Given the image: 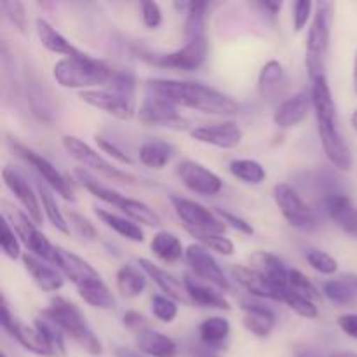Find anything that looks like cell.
Instances as JSON below:
<instances>
[{
	"mask_svg": "<svg viewBox=\"0 0 357 357\" xmlns=\"http://www.w3.org/2000/svg\"><path fill=\"white\" fill-rule=\"evenodd\" d=\"M178 176L188 190L199 195L209 197V195L220 194L223 188L222 178L195 160H181L178 164Z\"/></svg>",
	"mask_w": 357,
	"mask_h": 357,
	"instance_id": "9a60e30c",
	"label": "cell"
},
{
	"mask_svg": "<svg viewBox=\"0 0 357 357\" xmlns=\"http://www.w3.org/2000/svg\"><path fill=\"white\" fill-rule=\"evenodd\" d=\"M35 26H37V35H38V40L40 44L44 45L47 51L54 52V54H63L65 58H75V56H82L86 52L79 51L73 44H70L51 23H47L45 20L38 17L35 21Z\"/></svg>",
	"mask_w": 357,
	"mask_h": 357,
	"instance_id": "f1b7e54d",
	"label": "cell"
},
{
	"mask_svg": "<svg viewBox=\"0 0 357 357\" xmlns=\"http://www.w3.org/2000/svg\"><path fill=\"white\" fill-rule=\"evenodd\" d=\"M232 176L248 185H260L267 178V171L258 160L253 159H236L229 166Z\"/></svg>",
	"mask_w": 357,
	"mask_h": 357,
	"instance_id": "74e56055",
	"label": "cell"
},
{
	"mask_svg": "<svg viewBox=\"0 0 357 357\" xmlns=\"http://www.w3.org/2000/svg\"><path fill=\"white\" fill-rule=\"evenodd\" d=\"M35 326L42 331V335L45 337L47 344L51 345L54 357H65L66 356V347H65V333L58 328V324L52 323L51 319L44 316H38L35 319Z\"/></svg>",
	"mask_w": 357,
	"mask_h": 357,
	"instance_id": "60d3db41",
	"label": "cell"
},
{
	"mask_svg": "<svg viewBox=\"0 0 357 357\" xmlns=\"http://www.w3.org/2000/svg\"><path fill=\"white\" fill-rule=\"evenodd\" d=\"M77 291L79 296L87 303V305L94 307V309H114L115 307V298L114 293L110 291L107 284L103 282V279L94 278L91 281L82 282L80 286H77Z\"/></svg>",
	"mask_w": 357,
	"mask_h": 357,
	"instance_id": "1f68e13d",
	"label": "cell"
},
{
	"mask_svg": "<svg viewBox=\"0 0 357 357\" xmlns=\"http://www.w3.org/2000/svg\"><path fill=\"white\" fill-rule=\"evenodd\" d=\"M328 357H357V352L354 351H335Z\"/></svg>",
	"mask_w": 357,
	"mask_h": 357,
	"instance_id": "6125c7cd",
	"label": "cell"
},
{
	"mask_svg": "<svg viewBox=\"0 0 357 357\" xmlns=\"http://www.w3.org/2000/svg\"><path fill=\"white\" fill-rule=\"evenodd\" d=\"M284 80V68L278 59H271L264 65L258 75V93L264 100L272 101L281 91V84Z\"/></svg>",
	"mask_w": 357,
	"mask_h": 357,
	"instance_id": "e575fe53",
	"label": "cell"
},
{
	"mask_svg": "<svg viewBox=\"0 0 357 357\" xmlns=\"http://www.w3.org/2000/svg\"><path fill=\"white\" fill-rule=\"evenodd\" d=\"M258 6H260L261 9L268 10V13H271V16H275V14H279V10H281L282 3L281 2H260Z\"/></svg>",
	"mask_w": 357,
	"mask_h": 357,
	"instance_id": "680465c9",
	"label": "cell"
},
{
	"mask_svg": "<svg viewBox=\"0 0 357 357\" xmlns=\"http://www.w3.org/2000/svg\"><path fill=\"white\" fill-rule=\"evenodd\" d=\"M190 354H192V357H220V352L216 351V349L208 347V345H204L202 342H201V345H195V347H192Z\"/></svg>",
	"mask_w": 357,
	"mask_h": 357,
	"instance_id": "6f0895ef",
	"label": "cell"
},
{
	"mask_svg": "<svg viewBox=\"0 0 357 357\" xmlns=\"http://www.w3.org/2000/svg\"><path fill=\"white\" fill-rule=\"evenodd\" d=\"M344 279H345V281L351 282L352 288H354L356 291H357V275H354V274H349V275H344Z\"/></svg>",
	"mask_w": 357,
	"mask_h": 357,
	"instance_id": "e7e4bbea",
	"label": "cell"
},
{
	"mask_svg": "<svg viewBox=\"0 0 357 357\" xmlns=\"http://www.w3.org/2000/svg\"><path fill=\"white\" fill-rule=\"evenodd\" d=\"M0 246H2L3 255L10 260H17L21 255V244H20V237L17 234L14 232V229L10 227V223L7 222L6 218L2 220V232H0Z\"/></svg>",
	"mask_w": 357,
	"mask_h": 357,
	"instance_id": "bcb514c9",
	"label": "cell"
},
{
	"mask_svg": "<svg viewBox=\"0 0 357 357\" xmlns=\"http://www.w3.org/2000/svg\"><path fill=\"white\" fill-rule=\"evenodd\" d=\"M68 223L80 237L87 241H96L98 239V230L94 229L93 223L77 211H68Z\"/></svg>",
	"mask_w": 357,
	"mask_h": 357,
	"instance_id": "681fc988",
	"label": "cell"
},
{
	"mask_svg": "<svg viewBox=\"0 0 357 357\" xmlns=\"http://www.w3.org/2000/svg\"><path fill=\"white\" fill-rule=\"evenodd\" d=\"M150 250L166 265L176 264L185 257L183 244L171 232H157L150 243Z\"/></svg>",
	"mask_w": 357,
	"mask_h": 357,
	"instance_id": "836d02e7",
	"label": "cell"
},
{
	"mask_svg": "<svg viewBox=\"0 0 357 357\" xmlns=\"http://www.w3.org/2000/svg\"><path fill=\"white\" fill-rule=\"evenodd\" d=\"M171 204H173L174 211H176L178 218L181 220L187 232L225 234V222L206 206L199 204L192 199L180 197V195H173Z\"/></svg>",
	"mask_w": 357,
	"mask_h": 357,
	"instance_id": "30bf717a",
	"label": "cell"
},
{
	"mask_svg": "<svg viewBox=\"0 0 357 357\" xmlns=\"http://www.w3.org/2000/svg\"><path fill=\"white\" fill-rule=\"evenodd\" d=\"M122 323H124V326L128 328V330L136 331V333L146 330V319L142 316V314L135 312V310L126 312L124 317H122Z\"/></svg>",
	"mask_w": 357,
	"mask_h": 357,
	"instance_id": "11a10c76",
	"label": "cell"
},
{
	"mask_svg": "<svg viewBox=\"0 0 357 357\" xmlns=\"http://www.w3.org/2000/svg\"><path fill=\"white\" fill-rule=\"evenodd\" d=\"M79 98L84 103L89 105V107L107 112L108 115L119 119V121H129L136 114L135 100H129V98L122 96L121 93L114 91L112 87L80 91Z\"/></svg>",
	"mask_w": 357,
	"mask_h": 357,
	"instance_id": "4fadbf2b",
	"label": "cell"
},
{
	"mask_svg": "<svg viewBox=\"0 0 357 357\" xmlns=\"http://www.w3.org/2000/svg\"><path fill=\"white\" fill-rule=\"evenodd\" d=\"M215 213L223 220V222H225V225H230L232 229H236L237 232L246 234V236H251V234L255 232L253 227H251V223H248L246 220L241 218V216H237V215H234V213L227 211V209L215 208Z\"/></svg>",
	"mask_w": 357,
	"mask_h": 357,
	"instance_id": "db71d44e",
	"label": "cell"
},
{
	"mask_svg": "<svg viewBox=\"0 0 357 357\" xmlns=\"http://www.w3.org/2000/svg\"><path fill=\"white\" fill-rule=\"evenodd\" d=\"M136 347L150 357H176L178 345L173 338L155 330H143L136 333Z\"/></svg>",
	"mask_w": 357,
	"mask_h": 357,
	"instance_id": "484cf974",
	"label": "cell"
},
{
	"mask_svg": "<svg viewBox=\"0 0 357 357\" xmlns=\"http://www.w3.org/2000/svg\"><path fill=\"white\" fill-rule=\"evenodd\" d=\"M288 288L293 289L298 295L305 296V298L312 300V302H319L321 300V291L312 284L307 275H303L302 272L296 271V268H289L288 275Z\"/></svg>",
	"mask_w": 357,
	"mask_h": 357,
	"instance_id": "ee69618b",
	"label": "cell"
},
{
	"mask_svg": "<svg viewBox=\"0 0 357 357\" xmlns=\"http://www.w3.org/2000/svg\"><path fill=\"white\" fill-rule=\"evenodd\" d=\"M2 180L3 183H6V187L13 192L14 197L20 201V204L23 206L26 215L30 216L37 225L42 223V220H44V215H42L44 209H42L38 194L31 188V185L10 166H6L2 169Z\"/></svg>",
	"mask_w": 357,
	"mask_h": 357,
	"instance_id": "e0dca14e",
	"label": "cell"
},
{
	"mask_svg": "<svg viewBox=\"0 0 357 357\" xmlns=\"http://www.w3.org/2000/svg\"><path fill=\"white\" fill-rule=\"evenodd\" d=\"M115 284L124 298H136L146 288V274L135 265H122L115 275Z\"/></svg>",
	"mask_w": 357,
	"mask_h": 357,
	"instance_id": "d6a6232c",
	"label": "cell"
},
{
	"mask_svg": "<svg viewBox=\"0 0 357 357\" xmlns=\"http://www.w3.org/2000/svg\"><path fill=\"white\" fill-rule=\"evenodd\" d=\"M94 139H96V143H98V146H100V149H101V152L107 153L108 157L115 159V160H117V162L128 164V166H131V164H132L131 157H129L128 153H126L124 150L121 149V146L115 145V143L112 142V139L103 138V136H94Z\"/></svg>",
	"mask_w": 357,
	"mask_h": 357,
	"instance_id": "816d5d0a",
	"label": "cell"
},
{
	"mask_svg": "<svg viewBox=\"0 0 357 357\" xmlns=\"http://www.w3.org/2000/svg\"><path fill=\"white\" fill-rule=\"evenodd\" d=\"M176 153L174 145L162 139H150L139 146V162L150 169H162Z\"/></svg>",
	"mask_w": 357,
	"mask_h": 357,
	"instance_id": "4dcf8cb0",
	"label": "cell"
},
{
	"mask_svg": "<svg viewBox=\"0 0 357 357\" xmlns=\"http://www.w3.org/2000/svg\"><path fill=\"white\" fill-rule=\"evenodd\" d=\"M110 206H115L117 209H121L129 220H132L136 223H143L146 227H160V223H162V220H160L159 213L155 209H152L143 201L126 197V195L119 194V192L114 194Z\"/></svg>",
	"mask_w": 357,
	"mask_h": 357,
	"instance_id": "d4e9b609",
	"label": "cell"
},
{
	"mask_svg": "<svg viewBox=\"0 0 357 357\" xmlns=\"http://www.w3.org/2000/svg\"><path fill=\"white\" fill-rule=\"evenodd\" d=\"M208 37L206 33L192 35V37H185L183 47L176 49L171 52H139V58L145 59L146 63L153 66H160V68H174V70H185V72H194L204 65L206 58H208Z\"/></svg>",
	"mask_w": 357,
	"mask_h": 357,
	"instance_id": "5b68a950",
	"label": "cell"
},
{
	"mask_svg": "<svg viewBox=\"0 0 357 357\" xmlns=\"http://www.w3.org/2000/svg\"><path fill=\"white\" fill-rule=\"evenodd\" d=\"M274 201L286 222L293 229L310 232L319 225L314 209L302 199V195L289 183H278L274 187Z\"/></svg>",
	"mask_w": 357,
	"mask_h": 357,
	"instance_id": "52a82bcc",
	"label": "cell"
},
{
	"mask_svg": "<svg viewBox=\"0 0 357 357\" xmlns=\"http://www.w3.org/2000/svg\"><path fill=\"white\" fill-rule=\"evenodd\" d=\"M352 82H354V91L357 94V49L354 54V70H352Z\"/></svg>",
	"mask_w": 357,
	"mask_h": 357,
	"instance_id": "be15d7a7",
	"label": "cell"
},
{
	"mask_svg": "<svg viewBox=\"0 0 357 357\" xmlns=\"http://www.w3.org/2000/svg\"><path fill=\"white\" fill-rule=\"evenodd\" d=\"M142 20L149 30H155L162 23V10L157 2H143L142 3Z\"/></svg>",
	"mask_w": 357,
	"mask_h": 357,
	"instance_id": "f5cc1de1",
	"label": "cell"
},
{
	"mask_svg": "<svg viewBox=\"0 0 357 357\" xmlns=\"http://www.w3.org/2000/svg\"><path fill=\"white\" fill-rule=\"evenodd\" d=\"M232 275L248 293L258 296V298L282 302V296H284L286 288H288V286L282 288V286L274 284V282L265 279L261 274H258L257 271H253L251 267H244V265H236V267H232Z\"/></svg>",
	"mask_w": 357,
	"mask_h": 357,
	"instance_id": "ffe728a7",
	"label": "cell"
},
{
	"mask_svg": "<svg viewBox=\"0 0 357 357\" xmlns=\"http://www.w3.org/2000/svg\"><path fill=\"white\" fill-rule=\"evenodd\" d=\"M2 13L16 30H26V10H24L23 2H20V0H3Z\"/></svg>",
	"mask_w": 357,
	"mask_h": 357,
	"instance_id": "c3c4849f",
	"label": "cell"
},
{
	"mask_svg": "<svg viewBox=\"0 0 357 357\" xmlns=\"http://www.w3.org/2000/svg\"><path fill=\"white\" fill-rule=\"evenodd\" d=\"M351 124H352V129H354V131L357 132V110L352 112V115H351Z\"/></svg>",
	"mask_w": 357,
	"mask_h": 357,
	"instance_id": "03108f58",
	"label": "cell"
},
{
	"mask_svg": "<svg viewBox=\"0 0 357 357\" xmlns=\"http://www.w3.org/2000/svg\"><path fill=\"white\" fill-rule=\"evenodd\" d=\"M185 288H187L188 298L190 303L199 307H204V309H220V310H230L229 300L223 295H220L216 289H213L211 286L201 284L199 281H195L190 275H185L183 279Z\"/></svg>",
	"mask_w": 357,
	"mask_h": 357,
	"instance_id": "f546056e",
	"label": "cell"
},
{
	"mask_svg": "<svg viewBox=\"0 0 357 357\" xmlns=\"http://www.w3.org/2000/svg\"><path fill=\"white\" fill-rule=\"evenodd\" d=\"M190 236H194L199 241L201 246H204L206 250H211L215 253L223 255V257H232L236 246H234L232 241L229 237H225L223 234H211V232H188Z\"/></svg>",
	"mask_w": 357,
	"mask_h": 357,
	"instance_id": "b9f144b4",
	"label": "cell"
},
{
	"mask_svg": "<svg viewBox=\"0 0 357 357\" xmlns=\"http://www.w3.org/2000/svg\"><path fill=\"white\" fill-rule=\"evenodd\" d=\"M185 258H187L188 265H190V268L199 279L209 282V284L215 286L220 291H230V281L223 274L218 261L213 258V255L204 246L190 244L187 251H185Z\"/></svg>",
	"mask_w": 357,
	"mask_h": 357,
	"instance_id": "5bb4252c",
	"label": "cell"
},
{
	"mask_svg": "<svg viewBox=\"0 0 357 357\" xmlns=\"http://www.w3.org/2000/svg\"><path fill=\"white\" fill-rule=\"evenodd\" d=\"M9 146L20 159H23L42 180L45 181L47 187H51L56 194L61 195L66 201H73V187L68 178L58 169L52 162H49L44 155L37 153L35 150L28 149L26 145H21L16 139H9Z\"/></svg>",
	"mask_w": 357,
	"mask_h": 357,
	"instance_id": "9c48e42d",
	"label": "cell"
},
{
	"mask_svg": "<svg viewBox=\"0 0 357 357\" xmlns=\"http://www.w3.org/2000/svg\"><path fill=\"white\" fill-rule=\"evenodd\" d=\"M3 218L10 223V227L14 229V232L17 234L21 243L26 246V250L30 251L33 257L40 258V260L47 261V264H54L56 257V246L37 229V223L26 215V213H21L17 209H7Z\"/></svg>",
	"mask_w": 357,
	"mask_h": 357,
	"instance_id": "ba28073f",
	"label": "cell"
},
{
	"mask_svg": "<svg viewBox=\"0 0 357 357\" xmlns=\"http://www.w3.org/2000/svg\"><path fill=\"white\" fill-rule=\"evenodd\" d=\"M115 357H145V356L138 351H132V349L117 347L115 349Z\"/></svg>",
	"mask_w": 357,
	"mask_h": 357,
	"instance_id": "91938a15",
	"label": "cell"
},
{
	"mask_svg": "<svg viewBox=\"0 0 357 357\" xmlns=\"http://www.w3.org/2000/svg\"><path fill=\"white\" fill-rule=\"evenodd\" d=\"M37 194H38V199H40L42 209H44L45 216H47L49 222L52 223V227H54L56 230H59L61 234H70V223L66 222L65 215H63L61 209H59L52 192L49 190L45 185H38Z\"/></svg>",
	"mask_w": 357,
	"mask_h": 357,
	"instance_id": "f35d334b",
	"label": "cell"
},
{
	"mask_svg": "<svg viewBox=\"0 0 357 357\" xmlns=\"http://www.w3.org/2000/svg\"><path fill=\"white\" fill-rule=\"evenodd\" d=\"M138 117L139 122L145 126H157V128H167L174 131H183L188 128V121L178 114V107L155 94H150L143 101L138 110Z\"/></svg>",
	"mask_w": 357,
	"mask_h": 357,
	"instance_id": "7c38bea8",
	"label": "cell"
},
{
	"mask_svg": "<svg viewBox=\"0 0 357 357\" xmlns=\"http://www.w3.org/2000/svg\"><path fill=\"white\" fill-rule=\"evenodd\" d=\"M326 215L340 227L344 232L357 239V208L352 199L342 190L330 192L323 199Z\"/></svg>",
	"mask_w": 357,
	"mask_h": 357,
	"instance_id": "ac0fdd59",
	"label": "cell"
},
{
	"mask_svg": "<svg viewBox=\"0 0 357 357\" xmlns=\"http://www.w3.org/2000/svg\"><path fill=\"white\" fill-rule=\"evenodd\" d=\"M312 105V98L307 93H296L295 96L282 101L274 112V124L279 129H291L305 121L309 115V108Z\"/></svg>",
	"mask_w": 357,
	"mask_h": 357,
	"instance_id": "7402d4cb",
	"label": "cell"
},
{
	"mask_svg": "<svg viewBox=\"0 0 357 357\" xmlns=\"http://www.w3.org/2000/svg\"><path fill=\"white\" fill-rule=\"evenodd\" d=\"M195 142L206 145L218 146V149H234L243 142V129L236 122H222V124L199 126L190 132Z\"/></svg>",
	"mask_w": 357,
	"mask_h": 357,
	"instance_id": "d6986e66",
	"label": "cell"
},
{
	"mask_svg": "<svg viewBox=\"0 0 357 357\" xmlns=\"http://www.w3.org/2000/svg\"><path fill=\"white\" fill-rule=\"evenodd\" d=\"M305 258L310 267L323 275H333L338 271V261L331 255H328L326 251L314 250L312 248V250L307 251Z\"/></svg>",
	"mask_w": 357,
	"mask_h": 357,
	"instance_id": "f6af8a7d",
	"label": "cell"
},
{
	"mask_svg": "<svg viewBox=\"0 0 357 357\" xmlns=\"http://www.w3.org/2000/svg\"><path fill=\"white\" fill-rule=\"evenodd\" d=\"M21 258H23V265L26 272L31 275L33 282L42 291L54 293L63 288V282L65 281H63L61 272H58L51 265L44 264V260L33 257L31 253H24Z\"/></svg>",
	"mask_w": 357,
	"mask_h": 357,
	"instance_id": "cb8c5ba5",
	"label": "cell"
},
{
	"mask_svg": "<svg viewBox=\"0 0 357 357\" xmlns=\"http://www.w3.org/2000/svg\"><path fill=\"white\" fill-rule=\"evenodd\" d=\"M314 3L310 0H298L293 3V28L295 31H302L312 16Z\"/></svg>",
	"mask_w": 357,
	"mask_h": 357,
	"instance_id": "f907efd6",
	"label": "cell"
},
{
	"mask_svg": "<svg viewBox=\"0 0 357 357\" xmlns=\"http://www.w3.org/2000/svg\"><path fill=\"white\" fill-rule=\"evenodd\" d=\"M63 146H65L66 152L70 153V157L77 160L80 166L87 167L93 173L101 174V176L108 178L112 181H122V183H136V178L131 176L126 171H121L119 167H115L114 164L108 162L101 153H98L93 146L87 145L86 142H82L77 136H63Z\"/></svg>",
	"mask_w": 357,
	"mask_h": 357,
	"instance_id": "8992f818",
	"label": "cell"
},
{
	"mask_svg": "<svg viewBox=\"0 0 357 357\" xmlns=\"http://www.w3.org/2000/svg\"><path fill=\"white\" fill-rule=\"evenodd\" d=\"M96 216L114 232H117L119 236L124 237V239L132 241V243H143L145 236H143V230L139 229V225H136L132 220L122 218V216L115 215V213L107 211V209H96Z\"/></svg>",
	"mask_w": 357,
	"mask_h": 357,
	"instance_id": "8d00e7d4",
	"label": "cell"
},
{
	"mask_svg": "<svg viewBox=\"0 0 357 357\" xmlns=\"http://www.w3.org/2000/svg\"><path fill=\"white\" fill-rule=\"evenodd\" d=\"M338 328L347 335L349 338H354L357 340V314H344V316L338 317Z\"/></svg>",
	"mask_w": 357,
	"mask_h": 357,
	"instance_id": "9f6ffc18",
	"label": "cell"
},
{
	"mask_svg": "<svg viewBox=\"0 0 357 357\" xmlns=\"http://www.w3.org/2000/svg\"><path fill=\"white\" fill-rule=\"evenodd\" d=\"M38 316H44L51 319L52 323L58 324L59 330L72 338L79 347H82L87 354L91 356H101L103 354V345H101L100 338L94 335L91 326L87 324L86 317L80 312L79 307L70 300L56 296L52 298L51 305L47 309L40 310Z\"/></svg>",
	"mask_w": 357,
	"mask_h": 357,
	"instance_id": "277c9868",
	"label": "cell"
},
{
	"mask_svg": "<svg viewBox=\"0 0 357 357\" xmlns=\"http://www.w3.org/2000/svg\"><path fill=\"white\" fill-rule=\"evenodd\" d=\"M331 20H333V3H316V13H314V20L309 28V37H307L309 58L321 59V56L326 52L328 45H330Z\"/></svg>",
	"mask_w": 357,
	"mask_h": 357,
	"instance_id": "2e32d148",
	"label": "cell"
},
{
	"mask_svg": "<svg viewBox=\"0 0 357 357\" xmlns=\"http://www.w3.org/2000/svg\"><path fill=\"white\" fill-rule=\"evenodd\" d=\"M230 335V323L225 319V317H208V319L202 321L199 324V337H201V342L208 347L220 349L225 345L227 338Z\"/></svg>",
	"mask_w": 357,
	"mask_h": 357,
	"instance_id": "d590c367",
	"label": "cell"
},
{
	"mask_svg": "<svg viewBox=\"0 0 357 357\" xmlns=\"http://www.w3.org/2000/svg\"><path fill=\"white\" fill-rule=\"evenodd\" d=\"M146 89L174 107L194 108L202 114L234 115L239 112V103L232 96L201 82L152 79L146 82Z\"/></svg>",
	"mask_w": 357,
	"mask_h": 357,
	"instance_id": "6da1fadb",
	"label": "cell"
},
{
	"mask_svg": "<svg viewBox=\"0 0 357 357\" xmlns=\"http://www.w3.org/2000/svg\"><path fill=\"white\" fill-rule=\"evenodd\" d=\"M52 265H56L61 271V274L75 284V288L82 284V282L91 281L94 278H100L98 271L89 261H86L84 258L77 257V255L70 253V251L63 250L59 246H56V257Z\"/></svg>",
	"mask_w": 357,
	"mask_h": 357,
	"instance_id": "44dd1931",
	"label": "cell"
},
{
	"mask_svg": "<svg viewBox=\"0 0 357 357\" xmlns=\"http://www.w3.org/2000/svg\"><path fill=\"white\" fill-rule=\"evenodd\" d=\"M152 312L162 323H173L178 316V303L164 295H155L152 298Z\"/></svg>",
	"mask_w": 357,
	"mask_h": 357,
	"instance_id": "7dc6e473",
	"label": "cell"
},
{
	"mask_svg": "<svg viewBox=\"0 0 357 357\" xmlns=\"http://www.w3.org/2000/svg\"><path fill=\"white\" fill-rule=\"evenodd\" d=\"M2 357H7V354H2Z\"/></svg>",
	"mask_w": 357,
	"mask_h": 357,
	"instance_id": "003e7915",
	"label": "cell"
},
{
	"mask_svg": "<svg viewBox=\"0 0 357 357\" xmlns=\"http://www.w3.org/2000/svg\"><path fill=\"white\" fill-rule=\"evenodd\" d=\"M310 98L317 119V131L328 160L340 171L352 169V153L338 128L337 107H335L331 87L324 73L312 77Z\"/></svg>",
	"mask_w": 357,
	"mask_h": 357,
	"instance_id": "7a4b0ae2",
	"label": "cell"
},
{
	"mask_svg": "<svg viewBox=\"0 0 357 357\" xmlns=\"http://www.w3.org/2000/svg\"><path fill=\"white\" fill-rule=\"evenodd\" d=\"M114 73L107 63L87 54L63 58L52 66V77L65 89H103L112 82Z\"/></svg>",
	"mask_w": 357,
	"mask_h": 357,
	"instance_id": "3957f363",
	"label": "cell"
},
{
	"mask_svg": "<svg viewBox=\"0 0 357 357\" xmlns=\"http://www.w3.org/2000/svg\"><path fill=\"white\" fill-rule=\"evenodd\" d=\"M243 324L257 338H267L275 326V316L260 303H243Z\"/></svg>",
	"mask_w": 357,
	"mask_h": 357,
	"instance_id": "83f0119b",
	"label": "cell"
},
{
	"mask_svg": "<svg viewBox=\"0 0 357 357\" xmlns=\"http://www.w3.org/2000/svg\"><path fill=\"white\" fill-rule=\"evenodd\" d=\"M250 267L274 284L282 286V288L288 286L289 268H286L282 260H279L275 255L267 253V251H257L250 257Z\"/></svg>",
	"mask_w": 357,
	"mask_h": 357,
	"instance_id": "4316f807",
	"label": "cell"
},
{
	"mask_svg": "<svg viewBox=\"0 0 357 357\" xmlns=\"http://www.w3.org/2000/svg\"><path fill=\"white\" fill-rule=\"evenodd\" d=\"M323 295L335 305L345 307L356 300V289L345 279H331L323 284Z\"/></svg>",
	"mask_w": 357,
	"mask_h": 357,
	"instance_id": "ab89813d",
	"label": "cell"
},
{
	"mask_svg": "<svg viewBox=\"0 0 357 357\" xmlns=\"http://www.w3.org/2000/svg\"><path fill=\"white\" fill-rule=\"evenodd\" d=\"M0 324H2L3 331L9 333L24 351L31 352V354H37L42 357H54L51 345L47 344L45 337L42 335V331L37 326H26V324L20 323L17 319H14V316L10 314L9 305H7V300H2V316H0Z\"/></svg>",
	"mask_w": 357,
	"mask_h": 357,
	"instance_id": "8fae6325",
	"label": "cell"
},
{
	"mask_svg": "<svg viewBox=\"0 0 357 357\" xmlns=\"http://www.w3.org/2000/svg\"><path fill=\"white\" fill-rule=\"evenodd\" d=\"M282 303H286L293 312L298 314L300 317H305V319H316V317L319 316V310H317L316 302L298 295V293H295L289 288H286L284 296H282Z\"/></svg>",
	"mask_w": 357,
	"mask_h": 357,
	"instance_id": "7bdbcfd3",
	"label": "cell"
},
{
	"mask_svg": "<svg viewBox=\"0 0 357 357\" xmlns=\"http://www.w3.org/2000/svg\"><path fill=\"white\" fill-rule=\"evenodd\" d=\"M295 357H323V356H321L319 352L314 351V349L302 347V349H296V351H295Z\"/></svg>",
	"mask_w": 357,
	"mask_h": 357,
	"instance_id": "94428289",
	"label": "cell"
},
{
	"mask_svg": "<svg viewBox=\"0 0 357 357\" xmlns=\"http://www.w3.org/2000/svg\"><path fill=\"white\" fill-rule=\"evenodd\" d=\"M138 265L139 268H142L150 279H153V282H155L164 293H166V296L173 298L174 302L190 303L187 288H185V282L178 281L173 274H169V272L164 271V268L157 267V265H153L152 261L145 260V258H139Z\"/></svg>",
	"mask_w": 357,
	"mask_h": 357,
	"instance_id": "603a6c76",
	"label": "cell"
}]
</instances>
